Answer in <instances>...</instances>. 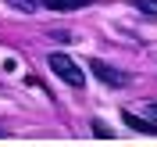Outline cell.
Masks as SVG:
<instances>
[{"label":"cell","mask_w":157,"mask_h":147,"mask_svg":"<svg viewBox=\"0 0 157 147\" xmlns=\"http://www.w3.org/2000/svg\"><path fill=\"white\" fill-rule=\"evenodd\" d=\"M47 65H50V72H54L61 83H68V86H75V90L86 83V72L78 68V61H71L68 54H61V50H54V54H50Z\"/></svg>","instance_id":"6da1fadb"},{"label":"cell","mask_w":157,"mask_h":147,"mask_svg":"<svg viewBox=\"0 0 157 147\" xmlns=\"http://www.w3.org/2000/svg\"><path fill=\"white\" fill-rule=\"evenodd\" d=\"M89 72H93V76L100 79V83H107V86H125L128 83V76L121 68H114V65H107V61H89Z\"/></svg>","instance_id":"7a4b0ae2"},{"label":"cell","mask_w":157,"mask_h":147,"mask_svg":"<svg viewBox=\"0 0 157 147\" xmlns=\"http://www.w3.org/2000/svg\"><path fill=\"white\" fill-rule=\"evenodd\" d=\"M121 122H125L128 129H136V133H157L154 122H147V118H139L136 111H121Z\"/></svg>","instance_id":"3957f363"},{"label":"cell","mask_w":157,"mask_h":147,"mask_svg":"<svg viewBox=\"0 0 157 147\" xmlns=\"http://www.w3.org/2000/svg\"><path fill=\"white\" fill-rule=\"evenodd\" d=\"M39 4H47L50 11H82V7L93 4V0H39Z\"/></svg>","instance_id":"277c9868"},{"label":"cell","mask_w":157,"mask_h":147,"mask_svg":"<svg viewBox=\"0 0 157 147\" xmlns=\"http://www.w3.org/2000/svg\"><path fill=\"white\" fill-rule=\"evenodd\" d=\"M4 4H11L14 11H25V14H32V11H39V0H4Z\"/></svg>","instance_id":"5b68a950"},{"label":"cell","mask_w":157,"mask_h":147,"mask_svg":"<svg viewBox=\"0 0 157 147\" xmlns=\"http://www.w3.org/2000/svg\"><path fill=\"white\" fill-rule=\"evenodd\" d=\"M136 7L143 14H150V18H157V0H136Z\"/></svg>","instance_id":"8992f818"},{"label":"cell","mask_w":157,"mask_h":147,"mask_svg":"<svg viewBox=\"0 0 157 147\" xmlns=\"http://www.w3.org/2000/svg\"><path fill=\"white\" fill-rule=\"evenodd\" d=\"M143 115H147V118H154V122H157V104H154V100H147V104H143Z\"/></svg>","instance_id":"52a82bcc"},{"label":"cell","mask_w":157,"mask_h":147,"mask_svg":"<svg viewBox=\"0 0 157 147\" xmlns=\"http://www.w3.org/2000/svg\"><path fill=\"white\" fill-rule=\"evenodd\" d=\"M50 36L57 39V43H71V39H75V36H71V32H64V29H61V32H50Z\"/></svg>","instance_id":"ba28073f"}]
</instances>
